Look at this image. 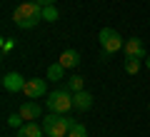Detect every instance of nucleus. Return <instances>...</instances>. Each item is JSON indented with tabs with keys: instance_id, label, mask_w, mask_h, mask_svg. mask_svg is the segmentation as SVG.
I'll return each mask as SVG.
<instances>
[{
	"instance_id": "obj_1",
	"label": "nucleus",
	"mask_w": 150,
	"mask_h": 137,
	"mask_svg": "<svg viewBox=\"0 0 150 137\" xmlns=\"http://www.w3.org/2000/svg\"><path fill=\"white\" fill-rule=\"evenodd\" d=\"M40 20H43V5H40L38 0H25V3H20V5L13 10V22H15L18 27H23V30L35 27Z\"/></svg>"
},
{
	"instance_id": "obj_2",
	"label": "nucleus",
	"mask_w": 150,
	"mask_h": 137,
	"mask_svg": "<svg viewBox=\"0 0 150 137\" xmlns=\"http://www.w3.org/2000/svg\"><path fill=\"white\" fill-rule=\"evenodd\" d=\"M75 125V120L70 115H58V112H50L43 120V132L48 137H68L70 127Z\"/></svg>"
},
{
	"instance_id": "obj_3",
	"label": "nucleus",
	"mask_w": 150,
	"mask_h": 137,
	"mask_svg": "<svg viewBox=\"0 0 150 137\" xmlns=\"http://www.w3.org/2000/svg\"><path fill=\"white\" fill-rule=\"evenodd\" d=\"M45 105H48L50 112H58V115H68L70 110H73V92H70L68 87H58L53 90V92H48V100H45Z\"/></svg>"
},
{
	"instance_id": "obj_4",
	"label": "nucleus",
	"mask_w": 150,
	"mask_h": 137,
	"mask_svg": "<svg viewBox=\"0 0 150 137\" xmlns=\"http://www.w3.org/2000/svg\"><path fill=\"white\" fill-rule=\"evenodd\" d=\"M98 42H100V48L103 53L108 55H115L118 50H123V37L118 35V30H112V27H103L100 32H98Z\"/></svg>"
},
{
	"instance_id": "obj_5",
	"label": "nucleus",
	"mask_w": 150,
	"mask_h": 137,
	"mask_svg": "<svg viewBox=\"0 0 150 137\" xmlns=\"http://www.w3.org/2000/svg\"><path fill=\"white\" fill-rule=\"evenodd\" d=\"M23 92H25L28 100H38V97H43L45 92H48V87H45V80H40V77L28 80L25 87H23Z\"/></svg>"
},
{
	"instance_id": "obj_6",
	"label": "nucleus",
	"mask_w": 150,
	"mask_h": 137,
	"mask_svg": "<svg viewBox=\"0 0 150 137\" xmlns=\"http://www.w3.org/2000/svg\"><path fill=\"white\" fill-rule=\"evenodd\" d=\"M25 82L28 80L23 77L20 72H8L5 77H3V90H5V92H23Z\"/></svg>"
},
{
	"instance_id": "obj_7",
	"label": "nucleus",
	"mask_w": 150,
	"mask_h": 137,
	"mask_svg": "<svg viewBox=\"0 0 150 137\" xmlns=\"http://www.w3.org/2000/svg\"><path fill=\"white\" fill-rule=\"evenodd\" d=\"M18 112L23 115V120H25V122H35L38 117H40V105H38L35 100H25Z\"/></svg>"
},
{
	"instance_id": "obj_8",
	"label": "nucleus",
	"mask_w": 150,
	"mask_h": 137,
	"mask_svg": "<svg viewBox=\"0 0 150 137\" xmlns=\"http://www.w3.org/2000/svg\"><path fill=\"white\" fill-rule=\"evenodd\" d=\"M125 55H133V58H148V53H145V45L140 37H130V40H125L123 45Z\"/></svg>"
},
{
	"instance_id": "obj_9",
	"label": "nucleus",
	"mask_w": 150,
	"mask_h": 137,
	"mask_svg": "<svg viewBox=\"0 0 150 137\" xmlns=\"http://www.w3.org/2000/svg\"><path fill=\"white\" fill-rule=\"evenodd\" d=\"M73 105L78 112H85L93 107V95L88 92V90H80V92H73Z\"/></svg>"
},
{
	"instance_id": "obj_10",
	"label": "nucleus",
	"mask_w": 150,
	"mask_h": 137,
	"mask_svg": "<svg viewBox=\"0 0 150 137\" xmlns=\"http://www.w3.org/2000/svg\"><path fill=\"white\" fill-rule=\"evenodd\" d=\"M58 63L65 65V67H78V65H80V53L73 50V48H68V50L60 53V60H58Z\"/></svg>"
},
{
	"instance_id": "obj_11",
	"label": "nucleus",
	"mask_w": 150,
	"mask_h": 137,
	"mask_svg": "<svg viewBox=\"0 0 150 137\" xmlns=\"http://www.w3.org/2000/svg\"><path fill=\"white\" fill-rule=\"evenodd\" d=\"M40 135H43V127H38L35 122H25L18 130V137H40Z\"/></svg>"
},
{
	"instance_id": "obj_12",
	"label": "nucleus",
	"mask_w": 150,
	"mask_h": 137,
	"mask_svg": "<svg viewBox=\"0 0 150 137\" xmlns=\"http://www.w3.org/2000/svg\"><path fill=\"white\" fill-rule=\"evenodd\" d=\"M138 70H140V58L125 55V72L128 75H138Z\"/></svg>"
},
{
	"instance_id": "obj_13",
	"label": "nucleus",
	"mask_w": 150,
	"mask_h": 137,
	"mask_svg": "<svg viewBox=\"0 0 150 137\" xmlns=\"http://www.w3.org/2000/svg\"><path fill=\"white\" fill-rule=\"evenodd\" d=\"M63 75H65V65L53 63V65L48 67V80H63Z\"/></svg>"
},
{
	"instance_id": "obj_14",
	"label": "nucleus",
	"mask_w": 150,
	"mask_h": 137,
	"mask_svg": "<svg viewBox=\"0 0 150 137\" xmlns=\"http://www.w3.org/2000/svg\"><path fill=\"white\" fill-rule=\"evenodd\" d=\"M60 18V13H58V8L55 5H48V8H43V20H48V22H55Z\"/></svg>"
},
{
	"instance_id": "obj_15",
	"label": "nucleus",
	"mask_w": 150,
	"mask_h": 137,
	"mask_svg": "<svg viewBox=\"0 0 150 137\" xmlns=\"http://www.w3.org/2000/svg\"><path fill=\"white\" fill-rule=\"evenodd\" d=\"M83 82H85V80H83L80 75H73V77L68 80V90H70V92H80V90H83Z\"/></svg>"
},
{
	"instance_id": "obj_16",
	"label": "nucleus",
	"mask_w": 150,
	"mask_h": 137,
	"mask_svg": "<svg viewBox=\"0 0 150 137\" xmlns=\"http://www.w3.org/2000/svg\"><path fill=\"white\" fill-rule=\"evenodd\" d=\"M68 137H88V130H85V125H78V122H75V125L70 127Z\"/></svg>"
},
{
	"instance_id": "obj_17",
	"label": "nucleus",
	"mask_w": 150,
	"mask_h": 137,
	"mask_svg": "<svg viewBox=\"0 0 150 137\" xmlns=\"http://www.w3.org/2000/svg\"><path fill=\"white\" fill-rule=\"evenodd\" d=\"M8 125H10V127H15V130H20V127L25 125V120H23V115L18 112V115H10V117H8Z\"/></svg>"
},
{
	"instance_id": "obj_18",
	"label": "nucleus",
	"mask_w": 150,
	"mask_h": 137,
	"mask_svg": "<svg viewBox=\"0 0 150 137\" xmlns=\"http://www.w3.org/2000/svg\"><path fill=\"white\" fill-rule=\"evenodd\" d=\"M13 45H15V42H13V37H3V53H10Z\"/></svg>"
},
{
	"instance_id": "obj_19",
	"label": "nucleus",
	"mask_w": 150,
	"mask_h": 137,
	"mask_svg": "<svg viewBox=\"0 0 150 137\" xmlns=\"http://www.w3.org/2000/svg\"><path fill=\"white\" fill-rule=\"evenodd\" d=\"M38 3H40L43 8H48V5H55V0H38Z\"/></svg>"
},
{
	"instance_id": "obj_20",
	"label": "nucleus",
	"mask_w": 150,
	"mask_h": 137,
	"mask_svg": "<svg viewBox=\"0 0 150 137\" xmlns=\"http://www.w3.org/2000/svg\"><path fill=\"white\" fill-rule=\"evenodd\" d=\"M145 67L150 70V55H148V58H145Z\"/></svg>"
},
{
	"instance_id": "obj_21",
	"label": "nucleus",
	"mask_w": 150,
	"mask_h": 137,
	"mask_svg": "<svg viewBox=\"0 0 150 137\" xmlns=\"http://www.w3.org/2000/svg\"><path fill=\"white\" fill-rule=\"evenodd\" d=\"M148 107H150V105H148Z\"/></svg>"
}]
</instances>
